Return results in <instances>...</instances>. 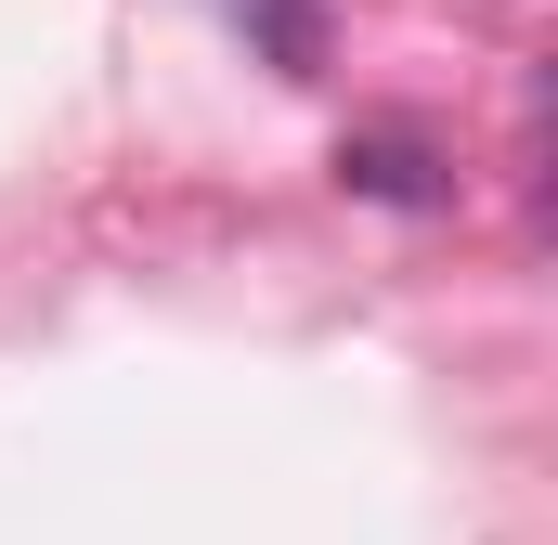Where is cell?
<instances>
[{
  "label": "cell",
  "instance_id": "cell-1",
  "mask_svg": "<svg viewBox=\"0 0 558 545\" xmlns=\"http://www.w3.org/2000/svg\"><path fill=\"white\" fill-rule=\"evenodd\" d=\"M338 182L377 195V208H441V195H454V169H441L428 131H351L338 143Z\"/></svg>",
  "mask_w": 558,
  "mask_h": 545
},
{
  "label": "cell",
  "instance_id": "cell-2",
  "mask_svg": "<svg viewBox=\"0 0 558 545\" xmlns=\"http://www.w3.org/2000/svg\"><path fill=\"white\" fill-rule=\"evenodd\" d=\"M234 13L274 39V65H286V78H312V65H325V13H312V0H234Z\"/></svg>",
  "mask_w": 558,
  "mask_h": 545
}]
</instances>
